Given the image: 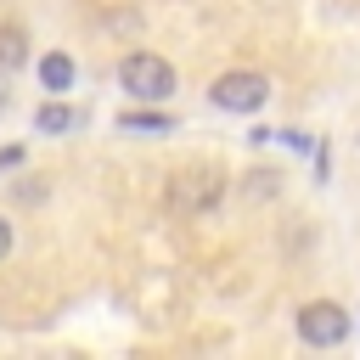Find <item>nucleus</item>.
<instances>
[{"label": "nucleus", "mask_w": 360, "mask_h": 360, "mask_svg": "<svg viewBox=\"0 0 360 360\" xmlns=\"http://www.w3.org/2000/svg\"><path fill=\"white\" fill-rule=\"evenodd\" d=\"M219 197H225V174H219L214 163H202V169H180V174H169V186H163V208L180 214V219L208 214Z\"/></svg>", "instance_id": "1"}, {"label": "nucleus", "mask_w": 360, "mask_h": 360, "mask_svg": "<svg viewBox=\"0 0 360 360\" xmlns=\"http://www.w3.org/2000/svg\"><path fill=\"white\" fill-rule=\"evenodd\" d=\"M118 84H124L135 101H169L174 84H180V73H174V62L158 56V51H129V56L118 62Z\"/></svg>", "instance_id": "2"}, {"label": "nucleus", "mask_w": 360, "mask_h": 360, "mask_svg": "<svg viewBox=\"0 0 360 360\" xmlns=\"http://www.w3.org/2000/svg\"><path fill=\"white\" fill-rule=\"evenodd\" d=\"M214 107L219 112H259L264 101H270V79L264 73H253V68H231V73H219L214 79Z\"/></svg>", "instance_id": "3"}, {"label": "nucleus", "mask_w": 360, "mask_h": 360, "mask_svg": "<svg viewBox=\"0 0 360 360\" xmlns=\"http://www.w3.org/2000/svg\"><path fill=\"white\" fill-rule=\"evenodd\" d=\"M298 338H304L309 349H338V343L349 338V309L332 304V298L304 304V309H298Z\"/></svg>", "instance_id": "4"}, {"label": "nucleus", "mask_w": 360, "mask_h": 360, "mask_svg": "<svg viewBox=\"0 0 360 360\" xmlns=\"http://www.w3.org/2000/svg\"><path fill=\"white\" fill-rule=\"evenodd\" d=\"M73 79H79V68H73V56H68V51H51V56L39 62V84H45L51 96H68V90H73Z\"/></svg>", "instance_id": "5"}, {"label": "nucleus", "mask_w": 360, "mask_h": 360, "mask_svg": "<svg viewBox=\"0 0 360 360\" xmlns=\"http://www.w3.org/2000/svg\"><path fill=\"white\" fill-rule=\"evenodd\" d=\"M28 62V34L22 22H0V73H17Z\"/></svg>", "instance_id": "6"}, {"label": "nucleus", "mask_w": 360, "mask_h": 360, "mask_svg": "<svg viewBox=\"0 0 360 360\" xmlns=\"http://www.w3.org/2000/svg\"><path fill=\"white\" fill-rule=\"evenodd\" d=\"M73 124H79V112L62 107V101H45V107L34 112V129H39V135H68Z\"/></svg>", "instance_id": "7"}, {"label": "nucleus", "mask_w": 360, "mask_h": 360, "mask_svg": "<svg viewBox=\"0 0 360 360\" xmlns=\"http://www.w3.org/2000/svg\"><path fill=\"white\" fill-rule=\"evenodd\" d=\"M118 124H124L129 135H169V129H174V118H169V112H124Z\"/></svg>", "instance_id": "8"}, {"label": "nucleus", "mask_w": 360, "mask_h": 360, "mask_svg": "<svg viewBox=\"0 0 360 360\" xmlns=\"http://www.w3.org/2000/svg\"><path fill=\"white\" fill-rule=\"evenodd\" d=\"M22 158H28V152H22V146H0V169H17V163H22Z\"/></svg>", "instance_id": "9"}, {"label": "nucleus", "mask_w": 360, "mask_h": 360, "mask_svg": "<svg viewBox=\"0 0 360 360\" xmlns=\"http://www.w3.org/2000/svg\"><path fill=\"white\" fill-rule=\"evenodd\" d=\"M6 253H11V225L0 219V259H6Z\"/></svg>", "instance_id": "10"}]
</instances>
